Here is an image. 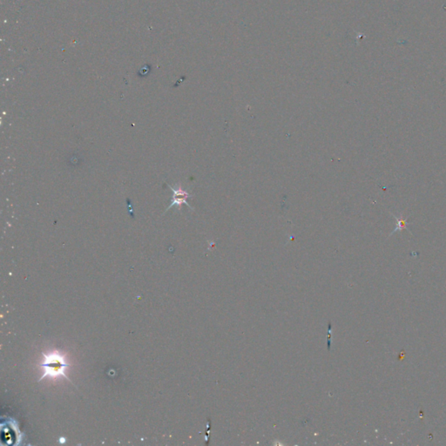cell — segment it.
<instances>
[{"instance_id":"7a4b0ae2","label":"cell","mask_w":446,"mask_h":446,"mask_svg":"<svg viewBox=\"0 0 446 446\" xmlns=\"http://www.w3.org/2000/svg\"><path fill=\"white\" fill-rule=\"evenodd\" d=\"M2 433H7V443H19L20 439H22V433L19 431H16L13 433V431L19 430L18 424H16L15 420H13V418H10L9 421H7V425L5 426V424H2Z\"/></svg>"},{"instance_id":"6da1fadb","label":"cell","mask_w":446,"mask_h":446,"mask_svg":"<svg viewBox=\"0 0 446 446\" xmlns=\"http://www.w3.org/2000/svg\"><path fill=\"white\" fill-rule=\"evenodd\" d=\"M43 356L44 361L41 363V367L44 370V373L38 382L46 378H65L71 382L70 378L66 377V370L68 364L66 363L65 356L58 351L43 354Z\"/></svg>"},{"instance_id":"277c9868","label":"cell","mask_w":446,"mask_h":446,"mask_svg":"<svg viewBox=\"0 0 446 446\" xmlns=\"http://www.w3.org/2000/svg\"><path fill=\"white\" fill-rule=\"evenodd\" d=\"M396 228L394 232H396L397 230H402V229L407 228V221H406V219L402 218V216H401L400 218L396 217Z\"/></svg>"},{"instance_id":"3957f363","label":"cell","mask_w":446,"mask_h":446,"mask_svg":"<svg viewBox=\"0 0 446 446\" xmlns=\"http://www.w3.org/2000/svg\"><path fill=\"white\" fill-rule=\"evenodd\" d=\"M171 187L173 193H174V196H173L172 204L169 206V208H168V210L171 209L172 207H174L175 205L181 207L182 204H186L187 206L191 208V206H189V204L187 201V199L191 196V194L187 193V191L183 190L181 187H178L177 189H175L174 187Z\"/></svg>"}]
</instances>
